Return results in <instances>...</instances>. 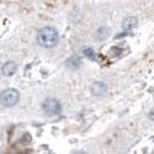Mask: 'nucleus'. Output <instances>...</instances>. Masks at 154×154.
<instances>
[{
  "instance_id": "nucleus-6",
  "label": "nucleus",
  "mask_w": 154,
  "mask_h": 154,
  "mask_svg": "<svg viewBox=\"0 0 154 154\" xmlns=\"http://www.w3.org/2000/svg\"><path fill=\"white\" fill-rule=\"evenodd\" d=\"M16 64L14 62H7L5 63L4 65H2V74L4 75H6V77H11V75H13L14 73L16 72Z\"/></svg>"
},
{
  "instance_id": "nucleus-10",
  "label": "nucleus",
  "mask_w": 154,
  "mask_h": 154,
  "mask_svg": "<svg viewBox=\"0 0 154 154\" xmlns=\"http://www.w3.org/2000/svg\"><path fill=\"white\" fill-rule=\"evenodd\" d=\"M110 50H111V51H110V54H111V56H117V54H121V50H119L118 48H111Z\"/></svg>"
},
{
  "instance_id": "nucleus-9",
  "label": "nucleus",
  "mask_w": 154,
  "mask_h": 154,
  "mask_svg": "<svg viewBox=\"0 0 154 154\" xmlns=\"http://www.w3.org/2000/svg\"><path fill=\"white\" fill-rule=\"evenodd\" d=\"M84 54H85V56H87L88 58H91V59H95L96 58V54H95V51L93 50V49H86L85 51H84Z\"/></svg>"
},
{
  "instance_id": "nucleus-11",
  "label": "nucleus",
  "mask_w": 154,
  "mask_h": 154,
  "mask_svg": "<svg viewBox=\"0 0 154 154\" xmlns=\"http://www.w3.org/2000/svg\"><path fill=\"white\" fill-rule=\"evenodd\" d=\"M148 117H149V119H152V121H154V108L148 112Z\"/></svg>"
},
{
  "instance_id": "nucleus-12",
  "label": "nucleus",
  "mask_w": 154,
  "mask_h": 154,
  "mask_svg": "<svg viewBox=\"0 0 154 154\" xmlns=\"http://www.w3.org/2000/svg\"><path fill=\"white\" fill-rule=\"evenodd\" d=\"M74 154H87V153H85V152H78V153H74Z\"/></svg>"
},
{
  "instance_id": "nucleus-4",
  "label": "nucleus",
  "mask_w": 154,
  "mask_h": 154,
  "mask_svg": "<svg viewBox=\"0 0 154 154\" xmlns=\"http://www.w3.org/2000/svg\"><path fill=\"white\" fill-rule=\"evenodd\" d=\"M124 30L126 31H132L134 30L137 27H138V19L136 16H129L126 17L123 21V24H122Z\"/></svg>"
},
{
  "instance_id": "nucleus-3",
  "label": "nucleus",
  "mask_w": 154,
  "mask_h": 154,
  "mask_svg": "<svg viewBox=\"0 0 154 154\" xmlns=\"http://www.w3.org/2000/svg\"><path fill=\"white\" fill-rule=\"evenodd\" d=\"M42 108L43 111L48 114V115L52 116V115H58L60 111H62V106L59 103V101L54 99V97H49L46 99L43 104H42Z\"/></svg>"
},
{
  "instance_id": "nucleus-7",
  "label": "nucleus",
  "mask_w": 154,
  "mask_h": 154,
  "mask_svg": "<svg viewBox=\"0 0 154 154\" xmlns=\"http://www.w3.org/2000/svg\"><path fill=\"white\" fill-rule=\"evenodd\" d=\"M95 36L99 41H103V39H106L109 36V29L107 27H102V28H100L99 30L96 31Z\"/></svg>"
},
{
  "instance_id": "nucleus-2",
  "label": "nucleus",
  "mask_w": 154,
  "mask_h": 154,
  "mask_svg": "<svg viewBox=\"0 0 154 154\" xmlns=\"http://www.w3.org/2000/svg\"><path fill=\"white\" fill-rule=\"evenodd\" d=\"M19 97H20V95H19V92L16 89H13V88L6 89L1 94V104L4 107H7V108L13 107L17 103Z\"/></svg>"
},
{
  "instance_id": "nucleus-1",
  "label": "nucleus",
  "mask_w": 154,
  "mask_h": 154,
  "mask_svg": "<svg viewBox=\"0 0 154 154\" xmlns=\"http://www.w3.org/2000/svg\"><path fill=\"white\" fill-rule=\"evenodd\" d=\"M37 41L44 48H52L58 42V34L51 27H44L38 31Z\"/></svg>"
},
{
  "instance_id": "nucleus-5",
  "label": "nucleus",
  "mask_w": 154,
  "mask_h": 154,
  "mask_svg": "<svg viewBox=\"0 0 154 154\" xmlns=\"http://www.w3.org/2000/svg\"><path fill=\"white\" fill-rule=\"evenodd\" d=\"M107 91V86L102 81H96L92 85V93L95 96H101Z\"/></svg>"
},
{
  "instance_id": "nucleus-8",
  "label": "nucleus",
  "mask_w": 154,
  "mask_h": 154,
  "mask_svg": "<svg viewBox=\"0 0 154 154\" xmlns=\"http://www.w3.org/2000/svg\"><path fill=\"white\" fill-rule=\"evenodd\" d=\"M67 66H69V69H78L79 66H80V64H81V60H80V58L79 57H72V58H69V60H67Z\"/></svg>"
}]
</instances>
